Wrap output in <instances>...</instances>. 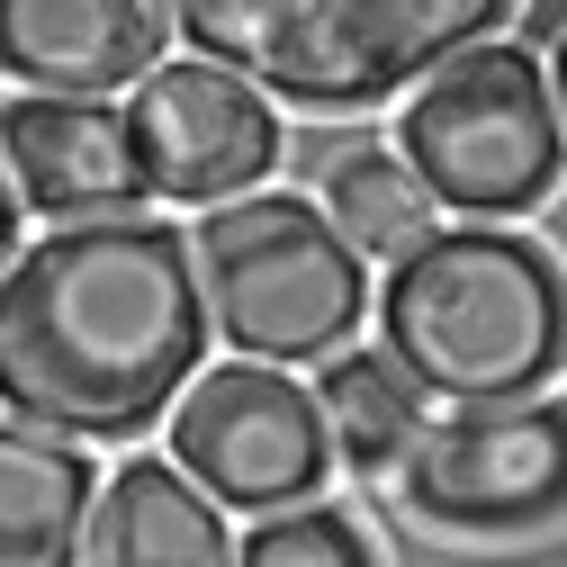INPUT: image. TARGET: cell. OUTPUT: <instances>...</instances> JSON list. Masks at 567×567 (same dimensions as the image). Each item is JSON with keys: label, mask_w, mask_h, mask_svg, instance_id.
Masks as SVG:
<instances>
[{"label": "cell", "mask_w": 567, "mask_h": 567, "mask_svg": "<svg viewBox=\"0 0 567 567\" xmlns=\"http://www.w3.org/2000/svg\"><path fill=\"white\" fill-rule=\"evenodd\" d=\"M198 244L163 217L54 226L0 270V405L63 442H126L207 351Z\"/></svg>", "instance_id": "cell-1"}, {"label": "cell", "mask_w": 567, "mask_h": 567, "mask_svg": "<svg viewBox=\"0 0 567 567\" xmlns=\"http://www.w3.org/2000/svg\"><path fill=\"white\" fill-rule=\"evenodd\" d=\"M379 333L396 370L460 414L532 405L567 361V279L523 235L451 226L388 270Z\"/></svg>", "instance_id": "cell-2"}, {"label": "cell", "mask_w": 567, "mask_h": 567, "mask_svg": "<svg viewBox=\"0 0 567 567\" xmlns=\"http://www.w3.org/2000/svg\"><path fill=\"white\" fill-rule=\"evenodd\" d=\"M514 0H163L198 63L289 109H370L486 45Z\"/></svg>", "instance_id": "cell-3"}, {"label": "cell", "mask_w": 567, "mask_h": 567, "mask_svg": "<svg viewBox=\"0 0 567 567\" xmlns=\"http://www.w3.org/2000/svg\"><path fill=\"white\" fill-rule=\"evenodd\" d=\"M198 244V289L217 342H235L244 361L289 370V361H333L342 333L361 324V252L351 235L298 189H244L226 207H207Z\"/></svg>", "instance_id": "cell-4"}, {"label": "cell", "mask_w": 567, "mask_h": 567, "mask_svg": "<svg viewBox=\"0 0 567 567\" xmlns=\"http://www.w3.org/2000/svg\"><path fill=\"white\" fill-rule=\"evenodd\" d=\"M396 145L414 181L460 217H514L558 189L567 163V117L558 91L540 82V63L523 45H468L442 63L396 117Z\"/></svg>", "instance_id": "cell-5"}, {"label": "cell", "mask_w": 567, "mask_h": 567, "mask_svg": "<svg viewBox=\"0 0 567 567\" xmlns=\"http://www.w3.org/2000/svg\"><path fill=\"white\" fill-rule=\"evenodd\" d=\"M172 460L235 514H298L324 486L333 433L298 379H279L261 361H226L189 379V396L172 405Z\"/></svg>", "instance_id": "cell-6"}, {"label": "cell", "mask_w": 567, "mask_h": 567, "mask_svg": "<svg viewBox=\"0 0 567 567\" xmlns=\"http://www.w3.org/2000/svg\"><path fill=\"white\" fill-rule=\"evenodd\" d=\"M405 505L442 532H540L567 514V405H486V414H451L423 433V451L405 460Z\"/></svg>", "instance_id": "cell-7"}, {"label": "cell", "mask_w": 567, "mask_h": 567, "mask_svg": "<svg viewBox=\"0 0 567 567\" xmlns=\"http://www.w3.org/2000/svg\"><path fill=\"white\" fill-rule=\"evenodd\" d=\"M126 135H135L145 198H181V207H226L235 189H261V172L279 163L270 100L252 82H235L226 63H198V54L135 82Z\"/></svg>", "instance_id": "cell-8"}, {"label": "cell", "mask_w": 567, "mask_h": 567, "mask_svg": "<svg viewBox=\"0 0 567 567\" xmlns=\"http://www.w3.org/2000/svg\"><path fill=\"white\" fill-rule=\"evenodd\" d=\"M0 73L37 100H109L163 73V0H0Z\"/></svg>", "instance_id": "cell-9"}, {"label": "cell", "mask_w": 567, "mask_h": 567, "mask_svg": "<svg viewBox=\"0 0 567 567\" xmlns=\"http://www.w3.org/2000/svg\"><path fill=\"white\" fill-rule=\"evenodd\" d=\"M0 163H10L19 198H37L63 226L126 217L145 198L126 109H109V100H37V91H19L0 109Z\"/></svg>", "instance_id": "cell-10"}, {"label": "cell", "mask_w": 567, "mask_h": 567, "mask_svg": "<svg viewBox=\"0 0 567 567\" xmlns=\"http://www.w3.org/2000/svg\"><path fill=\"white\" fill-rule=\"evenodd\" d=\"M235 558H244V540L226 532V505L181 460H117L109 468L82 567H235Z\"/></svg>", "instance_id": "cell-11"}, {"label": "cell", "mask_w": 567, "mask_h": 567, "mask_svg": "<svg viewBox=\"0 0 567 567\" xmlns=\"http://www.w3.org/2000/svg\"><path fill=\"white\" fill-rule=\"evenodd\" d=\"M100 468L37 423L0 414V567H82Z\"/></svg>", "instance_id": "cell-12"}, {"label": "cell", "mask_w": 567, "mask_h": 567, "mask_svg": "<svg viewBox=\"0 0 567 567\" xmlns=\"http://www.w3.org/2000/svg\"><path fill=\"white\" fill-rule=\"evenodd\" d=\"M316 405H324V433H333V451L351 460V468H405L414 451H423V388L396 370V351H333L324 361V388H316Z\"/></svg>", "instance_id": "cell-13"}, {"label": "cell", "mask_w": 567, "mask_h": 567, "mask_svg": "<svg viewBox=\"0 0 567 567\" xmlns=\"http://www.w3.org/2000/svg\"><path fill=\"white\" fill-rule=\"evenodd\" d=\"M433 189L414 181V163H396V154H379V145H361V154H342L333 172H324V217L351 235V252L361 261H405V252H423L433 244Z\"/></svg>", "instance_id": "cell-14"}, {"label": "cell", "mask_w": 567, "mask_h": 567, "mask_svg": "<svg viewBox=\"0 0 567 567\" xmlns=\"http://www.w3.org/2000/svg\"><path fill=\"white\" fill-rule=\"evenodd\" d=\"M235 567H379V549H370V532L351 523V514H333V505H298V514L252 523V540H244Z\"/></svg>", "instance_id": "cell-15"}, {"label": "cell", "mask_w": 567, "mask_h": 567, "mask_svg": "<svg viewBox=\"0 0 567 567\" xmlns=\"http://www.w3.org/2000/svg\"><path fill=\"white\" fill-rule=\"evenodd\" d=\"M10 252H19V181L0 172V261H10Z\"/></svg>", "instance_id": "cell-16"}, {"label": "cell", "mask_w": 567, "mask_h": 567, "mask_svg": "<svg viewBox=\"0 0 567 567\" xmlns=\"http://www.w3.org/2000/svg\"><path fill=\"white\" fill-rule=\"evenodd\" d=\"M549 91H558V117H567V28H558V54H549Z\"/></svg>", "instance_id": "cell-17"}]
</instances>
